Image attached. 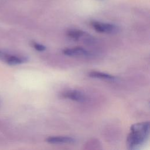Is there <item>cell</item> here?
<instances>
[{"instance_id": "6da1fadb", "label": "cell", "mask_w": 150, "mask_h": 150, "mask_svg": "<svg viewBox=\"0 0 150 150\" xmlns=\"http://www.w3.org/2000/svg\"><path fill=\"white\" fill-rule=\"evenodd\" d=\"M149 123L148 121L138 122L130 128L127 138V146L129 149H135L142 145L148 138Z\"/></svg>"}, {"instance_id": "7a4b0ae2", "label": "cell", "mask_w": 150, "mask_h": 150, "mask_svg": "<svg viewBox=\"0 0 150 150\" xmlns=\"http://www.w3.org/2000/svg\"><path fill=\"white\" fill-rule=\"evenodd\" d=\"M91 25L97 32L105 33H113L118 32V28L113 24L103 23L98 21H92Z\"/></svg>"}, {"instance_id": "3957f363", "label": "cell", "mask_w": 150, "mask_h": 150, "mask_svg": "<svg viewBox=\"0 0 150 150\" xmlns=\"http://www.w3.org/2000/svg\"><path fill=\"white\" fill-rule=\"evenodd\" d=\"M61 96L64 98H67L77 102H83L86 99L85 95L83 93L74 90L64 91L62 93Z\"/></svg>"}, {"instance_id": "277c9868", "label": "cell", "mask_w": 150, "mask_h": 150, "mask_svg": "<svg viewBox=\"0 0 150 150\" xmlns=\"http://www.w3.org/2000/svg\"><path fill=\"white\" fill-rule=\"evenodd\" d=\"M63 53L65 55L69 56H86L89 54L87 50L79 46L64 49L63 50Z\"/></svg>"}, {"instance_id": "5b68a950", "label": "cell", "mask_w": 150, "mask_h": 150, "mask_svg": "<svg viewBox=\"0 0 150 150\" xmlns=\"http://www.w3.org/2000/svg\"><path fill=\"white\" fill-rule=\"evenodd\" d=\"M45 141L50 144H72L76 141V139L70 137L66 136H54L47 138Z\"/></svg>"}, {"instance_id": "8992f818", "label": "cell", "mask_w": 150, "mask_h": 150, "mask_svg": "<svg viewBox=\"0 0 150 150\" xmlns=\"http://www.w3.org/2000/svg\"><path fill=\"white\" fill-rule=\"evenodd\" d=\"M88 76L93 78H96L108 81H114L116 79L115 77L111 74L97 71H90V73H88Z\"/></svg>"}, {"instance_id": "52a82bcc", "label": "cell", "mask_w": 150, "mask_h": 150, "mask_svg": "<svg viewBox=\"0 0 150 150\" xmlns=\"http://www.w3.org/2000/svg\"><path fill=\"white\" fill-rule=\"evenodd\" d=\"M26 61L27 59L25 57L8 54L5 62L10 65H16L23 63Z\"/></svg>"}, {"instance_id": "ba28073f", "label": "cell", "mask_w": 150, "mask_h": 150, "mask_svg": "<svg viewBox=\"0 0 150 150\" xmlns=\"http://www.w3.org/2000/svg\"><path fill=\"white\" fill-rule=\"evenodd\" d=\"M67 35L71 39L74 40H80L83 37H86L87 34L83 30L79 29H70L67 32Z\"/></svg>"}, {"instance_id": "9c48e42d", "label": "cell", "mask_w": 150, "mask_h": 150, "mask_svg": "<svg viewBox=\"0 0 150 150\" xmlns=\"http://www.w3.org/2000/svg\"><path fill=\"white\" fill-rule=\"evenodd\" d=\"M32 45L33 46V47H34L36 50L38 51H40V52H43L44 50H46V47L43 45H41L40 43H36V42H33L32 43Z\"/></svg>"}, {"instance_id": "30bf717a", "label": "cell", "mask_w": 150, "mask_h": 150, "mask_svg": "<svg viewBox=\"0 0 150 150\" xmlns=\"http://www.w3.org/2000/svg\"><path fill=\"white\" fill-rule=\"evenodd\" d=\"M7 53H5L2 51H0V60L5 62L7 56Z\"/></svg>"}]
</instances>
